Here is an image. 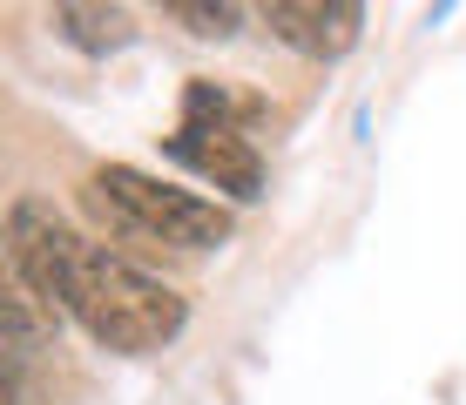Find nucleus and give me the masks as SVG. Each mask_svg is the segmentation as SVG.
Segmentation results:
<instances>
[{
    "label": "nucleus",
    "instance_id": "39448f33",
    "mask_svg": "<svg viewBox=\"0 0 466 405\" xmlns=\"http://www.w3.org/2000/svg\"><path fill=\"white\" fill-rule=\"evenodd\" d=\"M169 156L189 162L203 183L230 189L237 203H250L257 189H264V162H257V149H250L244 128H203V122H183V128L169 136Z\"/></svg>",
    "mask_w": 466,
    "mask_h": 405
},
{
    "label": "nucleus",
    "instance_id": "7ed1b4c3",
    "mask_svg": "<svg viewBox=\"0 0 466 405\" xmlns=\"http://www.w3.org/2000/svg\"><path fill=\"white\" fill-rule=\"evenodd\" d=\"M82 243L88 237L41 197H21L7 209V270L35 290V298H47L55 311H61V284H68V264H75Z\"/></svg>",
    "mask_w": 466,
    "mask_h": 405
},
{
    "label": "nucleus",
    "instance_id": "423d86ee",
    "mask_svg": "<svg viewBox=\"0 0 466 405\" xmlns=\"http://www.w3.org/2000/svg\"><path fill=\"white\" fill-rule=\"evenodd\" d=\"M55 35L82 55H116V47L136 41V21L122 7H88V0H61L55 7Z\"/></svg>",
    "mask_w": 466,
    "mask_h": 405
},
{
    "label": "nucleus",
    "instance_id": "f257e3e1",
    "mask_svg": "<svg viewBox=\"0 0 466 405\" xmlns=\"http://www.w3.org/2000/svg\"><path fill=\"white\" fill-rule=\"evenodd\" d=\"M61 311L108 351H163L189 324V304L163 278H149L128 257H116L108 243H82L75 250L68 284H61Z\"/></svg>",
    "mask_w": 466,
    "mask_h": 405
},
{
    "label": "nucleus",
    "instance_id": "0eeeda50",
    "mask_svg": "<svg viewBox=\"0 0 466 405\" xmlns=\"http://www.w3.org/2000/svg\"><path fill=\"white\" fill-rule=\"evenodd\" d=\"M257 116H264V102L244 88H230V81H210L197 75L183 88V122H203V128H250Z\"/></svg>",
    "mask_w": 466,
    "mask_h": 405
},
{
    "label": "nucleus",
    "instance_id": "1a4fd4ad",
    "mask_svg": "<svg viewBox=\"0 0 466 405\" xmlns=\"http://www.w3.org/2000/svg\"><path fill=\"white\" fill-rule=\"evenodd\" d=\"M163 14L176 27H189L197 41H230L237 21H244V7H230V0H169Z\"/></svg>",
    "mask_w": 466,
    "mask_h": 405
},
{
    "label": "nucleus",
    "instance_id": "f03ea898",
    "mask_svg": "<svg viewBox=\"0 0 466 405\" xmlns=\"http://www.w3.org/2000/svg\"><path fill=\"white\" fill-rule=\"evenodd\" d=\"M88 183L122 209L136 237L176 243V250H217V243H230V209H217L210 197H189V189H176V183H156V176L128 169V162H102Z\"/></svg>",
    "mask_w": 466,
    "mask_h": 405
},
{
    "label": "nucleus",
    "instance_id": "20e7f679",
    "mask_svg": "<svg viewBox=\"0 0 466 405\" xmlns=\"http://www.w3.org/2000/svg\"><path fill=\"white\" fill-rule=\"evenodd\" d=\"M264 27H270L284 47L311 55V61H339V55L359 47L365 7H359V0H270V7H264Z\"/></svg>",
    "mask_w": 466,
    "mask_h": 405
},
{
    "label": "nucleus",
    "instance_id": "6e6552de",
    "mask_svg": "<svg viewBox=\"0 0 466 405\" xmlns=\"http://www.w3.org/2000/svg\"><path fill=\"white\" fill-rule=\"evenodd\" d=\"M0 311H7V351H14V365H21L27 351H41L47 338H55V318H61L55 304L35 298L14 270H7V298H0Z\"/></svg>",
    "mask_w": 466,
    "mask_h": 405
}]
</instances>
